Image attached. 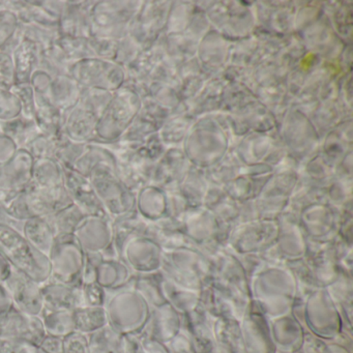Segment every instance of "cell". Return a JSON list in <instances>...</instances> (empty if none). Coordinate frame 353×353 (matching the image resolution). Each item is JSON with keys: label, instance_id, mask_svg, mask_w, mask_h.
I'll return each mask as SVG.
<instances>
[{"label": "cell", "instance_id": "5b68a950", "mask_svg": "<svg viewBox=\"0 0 353 353\" xmlns=\"http://www.w3.org/2000/svg\"><path fill=\"white\" fill-rule=\"evenodd\" d=\"M105 216H88L79 225L74 236L85 253H101L106 259L119 258L113 245V235L107 228Z\"/></svg>", "mask_w": 353, "mask_h": 353}, {"label": "cell", "instance_id": "ffe728a7", "mask_svg": "<svg viewBox=\"0 0 353 353\" xmlns=\"http://www.w3.org/2000/svg\"><path fill=\"white\" fill-rule=\"evenodd\" d=\"M198 353H216L214 345L208 339H199L197 340Z\"/></svg>", "mask_w": 353, "mask_h": 353}, {"label": "cell", "instance_id": "4fadbf2b", "mask_svg": "<svg viewBox=\"0 0 353 353\" xmlns=\"http://www.w3.org/2000/svg\"><path fill=\"white\" fill-rule=\"evenodd\" d=\"M219 336L225 353H245L241 334L233 326H223L219 330Z\"/></svg>", "mask_w": 353, "mask_h": 353}, {"label": "cell", "instance_id": "277c9868", "mask_svg": "<svg viewBox=\"0 0 353 353\" xmlns=\"http://www.w3.org/2000/svg\"><path fill=\"white\" fill-rule=\"evenodd\" d=\"M3 283L16 309L30 315L40 316L42 314L44 310L42 285L12 266Z\"/></svg>", "mask_w": 353, "mask_h": 353}, {"label": "cell", "instance_id": "e0dca14e", "mask_svg": "<svg viewBox=\"0 0 353 353\" xmlns=\"http://www.w3.org/2000/svg\"><path fill=\"white\" fill-rule=\"evenodd\" d=\"M13 307V301L5 283L0 282V316L7 313Z\"/></svg>", "mask_w": 353, "mask_h": 353}, {"label": "cell", "instance_id": "8fae6325", "mask_svg": "<svg viewBox=\"0 0 353 353\" xmlns=\"http://www.w3.org/2000/svg\"><path fill=\"white\" fill-rule=\"evenodd\" d=\"M90 353H123V336L106 325L92 334H88Z\"/></svg>", "mask_w": 353, "mask_h": 353}, {"label": "cell", "instance_id": "5bb4252c", "mask_svg": "<svg viewBox=\"0 0 353 353\" xmlns=\"http://www.w3.org/2000/svg\"><path fill=\"white\" fill-rule=\"evenodd\" d=\"M83 305L86 307H104L106 290L98 283L81 285Z\"/></svg>", "mask_w": 353, "mask_h": 353}, {"label": "cell", "instance_id": "7a4b0ae2", "mask_svg": "<svg viewBox=\"0 0 353 353\" xmlns=\"http://www.w3.org/2000/svg\"><path fill=\"white\" fill-rule=\"evenodd\" d=\"M85 252L74 234L57 237L48 254L50 278L55 282L81 285Z\"/></svg>", "mask_w": 353, "mask_h": 353}, {"label": "cell", "instance_id": "44dd1931", "mask_svg": "<svg viewBox=\"0 0 353 353\" xmlns=\"http://www.w3.org/2000/svg\"><path fill=\"white\" fill-rule=\"evenodd\" d=\"M10 270H11V265L6 260V258L0 254V282H3L6 280L8 274H10Z\"/></svg>", "mask_w": 353, "mask_h": 353}, {"label": "cell", "instance_id": "7402d4cb", "mask_svg": "<svg viewBox=\"0 0 353 353\" xmlns=\"http://www.w3.org/2000/svg\"><path fill=\"white\" fill-rule=\"evenodd\" d=\"M32 353H47L45 352L44 350H43L42 348H41L40 346H36V348H34V352Z\"/></svg>", "mask_w": 353, "mask_h": 353}, {"label": "cell", "instance_id": "ac0fdd59", "mask_svg": "<svg viewBox=\"0 0 353 353\" xmlns=\"http://www.w3.org/2000/svg\"><path fill=\"white\" fill-rule=\"evenodd\" d=\"M123 353H140V347L133 336H123Z\"/></svg>", "mask_w": 353, "mask_h": 353}, {"label": "cell", "instance_id": "6da1fadb", "mask_svg": "<svg viewBox=\"0 0 353 353\" xmlns=\"http://www.w3.org/2000/svg\"><path fill=\"white\" fill-rule=\"evenodd\" d=\"M0 254L12 268L44 284L50 278L48 256L34 248L20 231L0 223Z\"/></svg>", "mask_w": 353, "mask_h": 353}, {"label": "cell", "instance_id": "d6986e66", "mask_svg": "<svg viewBox=\"0 0 353 353\" xmlns=\"http://www.w3.org/2000/svg\"><path fill=\"white\" fill-rule=\"evenodd\" d=\"M142 353H167L162 345L156 341H145L142 346Z\"/></svg>", "mask_w": 353, "mask_h": 353}, {"label": "cell", "instance_id": "52a82bcc", "mask_svg": "<svg viewBox=\"0 0 353 353\" xmlns=\"http://www.w3.org/2000/svg\"><path fill=\"white\" fill-rule=\"evenodd\" d=\"M19 231L34 248L48 256L54 243L55 236L45 218H32L23 221Z\"/></svg>", "mask_w": 353, "mask_h": 353}, {"label": "cell", "instance_id": "9a60e30c", "mask_svg": "<svg viewBox=\"0 0 353 353\" xmlns=\"http://www.w3.org/2000/svg\"><path fill=\"white\" fill-rule=\"evenodd\" d=\"M65 353H90L88 336L80 332H73L63 338Z\"/></svg>", "mask_w": 353, "mask_h": 353}, {"label": "cell", "instance_id": "ba28073f", "mask_svg": "<svg viewBox=\"0 0 353 353\" xmlns=\"http://www.w3.org/2000/svg\"><path fill=\"white\" fill-rule=\"evenodd\" d=\"M86 214L75 204L71 203L59 212L45 218L54 234L55 239L63 235L74 234L76 229L83 222Z\"/></svg>", "mask_w": 353, "mask_h": 353}, {"label": "cell", "instance_id": "603a6c76", "mask_svg": "<svg viewBox=\"0 0 353 353\" xmlns=\"http://www.w3.org/2000/svg\"><path fill=\"white\" fill-rule=\"evenodd\" d=\"M0 353H1V352H0Z\"/></svg>", "mask_w": 353, "mask_h": 353}, {"label": "cell", "instance_id": "30bf717a", "mask_svg": "<svg viewBox=\"0 0 353 353\" xmlns=\"http://www.w3.org/2000/svg\"><path fill=\"white\" fill-rule=\"evenodd\" d=\"M125 268L127 266L123 263L121 258L106 259L103 257L97 266V283L106 291L121 288L123 282H127V278L119 276L125 272Z\"/></svg>", "mask_w": 353, "mask_h": 353}, {"label": "cell", "instance_id": "2e32d148", "mask_svg": "<svg viewBox=\"0 0 353 353\" xmlns=\"http://www.w3.org/2000/svg\"><path fill=\"white\" fill-rule=\"evenodd\" d=\"M47 353H65L63 338L47 334L39 345Z\"/></svg>", "mask_w": 353, "mask_h": 353}, {"label": "cell", "instance_id": "8992f818", "mask_svg": "<svg viewBox=\"0 0 353 353\" xmlns=\"http://www.w3.org/2000/svg\"><path fill=\"white\" fill-rule=\"evenodd\" d=\"M44 309L73 311L83 305L81 285H69L48 280L42 284Z\"/></svg>", "mask_w": 353, "mask_h": 353}, {"label": "cell", "instance_id": "7c38bea8", "mask_svg": "<svg viewBox=\"0 0 353 353\" xmlns=\"http://www.w3.org/2000/svg\"><path fill=\"white\" fill-rule=\"evenodd\" d=\"M40 317L47 334L65 338L76 332L72 311L44 309Z\"/></svg>", "mask_w": 353, "mask_h": 353}, {"label": "cell", "instance_id": "9c48e42d", "mask_svg": "<svg viewBox=\"0 0 353 353\" xmlns=\"http://www.w3.org/2000/svg\"><path fill=\"white\" fill-rule=\"evenodd\" d=\"M72 314L76 332L85 336L108 325V318L104 307L82 305L73 310Z\"/></svg>", "mask_w": 353, "mask_h": 353}, {"label": "cell", "instance_id": "3957f363", "mask_svg": "<svg viewBox=\"0 0 353 353\" xmlns=\"http://www.w3.org/2000/svg\"><path fill=\"white\" fill-rule=\"evenodd\" d=\"M45 336L40 316L30 315L15 307L0 316V341H19L39 346Z\"/></svg>", "mask_w": 353, "mask_h": 353}]
</instances>
